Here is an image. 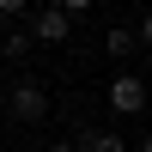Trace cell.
Segmentation results:
<instances>
[{"mask_svg": "<svg viewBox=\"0 0 152 152\" xmlns=\"http://www.w3.org/2000/svg\"><path fill=\"white\" fill-rule=\"evenodd\" d=\"M134 49H140V37H134V31H104V55H110V61H128Z\"/></svg>", "mask_w": 152, "mask_h": 152, "instance_id": "5b68a950", "label": "cell"}, {"mask_svg": "<svg viewBox=\"0 0 152 152\" xmlns=\"http://www.w3.org/2000/svg\"><path fill=\"white\" fill-rule=\"evenodd\" d=\"M55 6L67 12V18H73V12H85V6H97V0H55Z\"/></svg>", "mask_w": 152, "mask_h": 152, "instance_id": "ba28073f", "label": "cell"}, {"mask_svg": "<svg viewBox=\"0 0 152 152\" xmlns=\"http://www.w3.org/2000/svg\"><path fill=\"white\" fill-rule=\"evenodd\" d=\"M6 110H12V122L37 128V122L49 116V91H43V85H31V79H18V85H12V97H6Z\"/></svg>", "mask_w": 152, "mask_h": 152, "instance_id": "7a4b0ae2", "label": "cell"}, {"mask_svg": "<svg viewBox=\"0 0 152 152\" xmlns=\"http://www.w3.org/2000/svg\"><path fill=\"white\" fill-rule=\"evenodd\" d=\"M104 104H110V116H140L146 110V79L140 73H116L104 85Z\"/></svg>", "mask_w": 152, "mask_h": 152, "instance_id": "6da1fadb", "label": "cell"}, {"mask_svg": "<svg viewBox=\"0 0 152 152\" xmlns=\"http://www.w3.org/2000/svg\"><path fill=\"white\" fill-rule=\"evenodd\" d=\"M18 12H31V0H0V18H18Z\"/></svg>", "mask_w": 152, "mask_h": 152, "instance_id": "52a82bcc", "label": "cell"}, {"mask_svg": "<svg viewBox=\"0 0 152 152\" xmlns=\"http://www.w3.org/2000/svg\"><path fill=\"white\" fill-rule=\"evenodd\" d=\"M67 37H73V18H67L61 6H43V12H37V24H31V43H67Z\"/></svg>", "mask_w": 152, "mask_h": 152, "instance_id": "3957f363", "label": "cell"}, {"mask_svg": "<svg viewBox=\"0 0 152 152\" xmlns=\"http://www.w3.org/2000/svg\"><path fill=\"white\" fill-rule=\"evenodd\" d=\"M0 24H6V18H0ZM0 37H6V31H0Z\"/></svg>", "mask_w": 152, "mask_h": 152, "instance_id": "30bf717a", "label": "cell"}, {"mask_svg": "<svg viewBox=\"0 0 152 152\" xmlns=\"http://www.w3.org/2000/svg\"><path fill=\"white\" fill-rule=\"evenodd\" d=\"M31 31H12V37H0V55H6V61H24V55H31Z\"/></svg>", "mask_w": 152, "mask_h": 152, "instance_id": "8992f818", "label": "cell"}, {"mask_svg": "<svg viewBox=\"0 0 152 152\" xmlns=\"http://www.w3.org/2000/svg\"><path fill=\"white\" fill-rule=\"evenodd\" d=\"M0 152H6V146H0Z\"/></svg>", "mask_w": 152, "mask_h": 152, "instance_id": "8fae6325", "label": "cell"}, {"mask_svg": "<svg viewBox=\"0 0 152 152\" xmlns=\"http://www.w3.org/2000/svg\"><path fill=\"white\" fill-rule=\"evenodd\" d=\"M79 146L85 152H128V140L116 128H79Z\"/></svg>", "mask_w": 152, "mask_h": 152, "instance_id": "277c9868", "label": "cell"}, {"mask_svg": "<svg viewBox=\"0 0 152 152\" xmlns=\"http://www.w3.org/2000/svg\"><path fill=\"white\" fill-rule=\"evenodd\" d=\"M43 152H79V146H73V140H49Z\"/></svg>", "mask_w": 152, "mask_h": 152, "instance_id": "9c48e42d", "label": "cell"}]
</instances>
